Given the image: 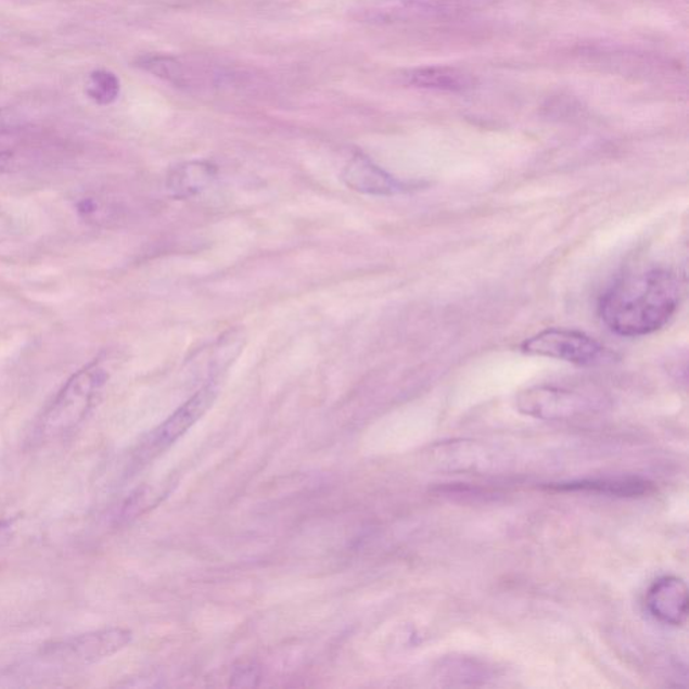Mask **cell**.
I'll list each match as a JSON object with an SVG mask.
<instances>
[{
	"label": "cell",
	"mask_w": 689,
	"mask_h": 689,
	"mask_svg": "<svg viewBox=\"0 0 689 689\" xmlns=\"http://www.w3.org/2000/svg\"><path fill=\"white\" fill-rule=\"evenodd\" d=\"M552 492H584L596 495L615 497H642L652 493L653 484L637 477L626 479H596L573 481V483L551 484L547 486Z\"/></svg>",
	"instance_id": "9c48e42d"
},
{
	"label": "cell",
	"mask_w": 689,
	"mask_h": 689,
	"mask_svg": "<svg viewBox=\"0 0 689 689\" xmlns=\"http://www.w3.org/2000/svg\"><path fill=\"white\" fill-rule=\"evenodd\" d=\"M217 169L210 162L193 161L178 165L167 177V188L177 199H189L215 181Z\"/></svg>",
	"instance_id": "8fae6325"
},
{
	"label": "cell",
	"mask_w": 689,
	"mask_h": 689,
	"mask_svg": "<svg viewBox=\"0 0 689 689\" xmlns=\"http://www.w3.org/2000/svg\"><path fill=\"white\" fill-rule=\"evenodd\" d=\"M681 299L680 277L669 268L649 267L615 279L599 298L598 312L621 337H643L665 328Z\"/></svg>",
	"instance_id": "6da1fadb"
},
{
	"label": "cell",
	"mask_w": 689,
	"mask_h": 689,
	"mask_svg": "<svg viewBox=\"0 0 689 689\" xmlns=\"http://www.w3.org/2000/svg\"><path fill=\"white\" fill-rule=\"evenodd\" d=\"M518 410L541 420H567L590 411L592 400L580 392L540 385L520 392Z\"/></svg>",
	"instance_id": "5b68a950"
},
{
	"label": "cell",
	"mask_w": 689,
	"mask_h": 689,
	"mask_svg": "<svg viewBox=\"0 0 689 689\" xmlns=\"http://www.w3.org/2000/svg\"><path fill=\"white\" fill-rule=\"evenodd\" d=\"M106 380L109 373L100 360L73 374L43 411L37 434L44 439L59 438L77 429L91 412Z\"/></svg>",
	"instance_id": "7a4b0ae2"
},
{
	"label": "cell",
	"mask_w": 689,
	"mask_h": 689,
	"mask_svg": "<svg viewBox=\"0 0 689 689\" xmlns=\"http://www.w3.org/2000/svg\"><path fill=\"white\" fill-rule=\"evenodd\" d=\"M132 640L130 630L120 627L66 638L43 648V655L63 665H89L120 652Z\"/></svg>",
	"instance_id": "277c9868"
},
{
	"label": "cell",
	"mask_w": 689,
	"mask_h": 689,
	"mask_svg": "<svg viewBox=\"0 0 689 689\" xmlns=\"http://www.w3.org/2000/svg\"><path fill=\"white\" fill-rule=\"evenodd\" d=\"M138 68L150 73L162 80L182 84L184 72L176 59L167 55H144L137 61Z\"/></svg>",
	"instance_id": "4fadbf2b"
},
{
	"label": "cell",
	"mask_w": 689,
	"mask_h": 689,
	"mask_svg": "<svg viewBox=\"0 0 689 689\" xmlns=\"http://www.w3.org/2000/svg\"><path fill=\"white\" fill-rule=\"evenodd\" d=\"M216 396L215 386L206 385L190 397L164 424L150 434L149 439L140 448V456H150V454L164 450L165 447L181 438L210 410Z\"/></svg>",
	"instance_id": "8992f818"
},
{
	"label": "cell",
	"mask_w": 689,
	"mask_h": 689,
	"mask_svg": "<svg viewBox=\"0 0 689 689\" xmlns=\"http://www.w3.org/2000/svg\"><path fill=\"white\" fill-rule=\"evenodd\" d=\"M86 92L87 97L99 105L115 103L120 94L119 78L110 71H93L88 77Z\"/></svg>",
	"instance_id": "7c38bea8"
},
{
	"label": "cell",
	"mask_w": 689,
	"mask_h": 689,
	"mask_svg": "<svg viewBox=\"0 0 689 689\" xmlns=\"http://www.w3.org/2000/svg\"><path fill=\"white\" fill-rule=\"evenodd\" d=\"M688 588L674 575L659 578L649 587L646 598L648 612L661 624L681 626L688 618Z\"/></svg>",
	"instance_id": "52a82bcc"
},
{
	"label": "cell",
	"mask_w": 689,
	"mask_h": 689,
	"mask_svg": "<svg viewBox=\"0 0 689 689\" xmlns=\"http://www.w3.org/2000/svg\"><path fill=\"white\" fill-rule=\"evenodd\" d=\"M405 78L410 86L439 92H467L474 87L473 77L469 73L448 66L411 69L406 73Z\"/></svg>",
	"instance_id": "30bf717a"
},
{
	"label": "cell",
	"mask_w": 689,
	"mask_h": 689,
	"mask_svg": "<svg viewBox=\"0 0 689 689\" xmlns=\"http://www.w3.org/2000/svg\"><path fill=\"white\" fill-rule=\"evenodd\" d=\"M520 350L529 356L553 358L579 367H598L612 362L614 355L590 335L569 329H546L526 339Z\"/></svg>",
	"instance_id": "3957f363"
},
{
	"label": "cell",
	"mask_w": 689,
	"mask_h": 689,
	"mask_svg": "<svg viewBox=\"0 0 689 689\" xmlns=\"http://www.w3.org/2000/svg\"><path fill=\"white\" fill-rule=\"evenodd\" d=\"M343 181L347 188L371 195H395L411 189V184L392 177L362 154L353 156L349 164L345 166Z\"/></svg>",
	"instance_id": "ba28073f"
}]
</instances>
